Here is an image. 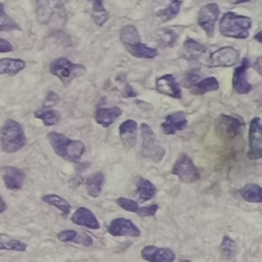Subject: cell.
<instances>
[{"instance_id":"cell-27","label":"cell","mask_w":262,"mask_h":262,"mask_svg":"<svg viewBox=\"0 0 262 262\" xmlns=\"http://www.w3.org/2000/svg\"><path fill=\"white\" fill-rule=\"evenodd\" d=\"M41 199L47 205L53 206L56 209H58L61 212V215H62V217L64 219L68 218L69 214L71 213V205H70V203L66 199L61 198L58 194H54V193L44 194Z\"/></svg>"},{"instance_id":"cell-3","label":"cell","mask_w":262,"mask_h":262,"mask_svg":"<svg viewBox=\"0 0 262 262\" xmlns=\"http://www.w3.org/2000/svg\"><path fill=\"white\" fill-rule=\"evenodd\" d=\"M0 144L6 154L16 152L27 144L23 126L13 119H7L0 128Z\"/></svg>"},{"instance_id":"cell-8","label":"cell","mask_w":262,"mask_h":262,"mask_svg":"<svg viewBox=\"0 0 262 262\" xmlns=\"http://www.w3.org/2000/svg\"><path fill=\"white\" fill-rule=\"evenodd\" d=\"M171 173L176 175L181 182L193 183L200 180L201 175L192 160L185 154H181L176 160Z\"/></svg>"},{"instance_id":"cell-4","label":"cell","mask_w":262,"mask_h":262,"mask_svg":"<svg viewBox=\"0 0 262 262\" xmlns=\"http://www.w3.org/2000/svg\"><path fill=\"white\" fill-rule=\"evenodd\" d=\"M251 27V17L234 12H225L219 21L220 34L233 39H247L250 35Z\"/></svg>"},{"instance_id":"cell-21","label":"cell","mask_w":262,"mask_h":262,"mask_svg":"<svg viewBox=\"0 0 262 262\" xmlns=\"http://www.w3.org/2000/svg\"><path fill=\"white\" fill-rule=\"evenodd\" d=\"M56 237L60 242H63V243L73 242L75 244H78L84 247H90L93 245V239L89 234L85 232H78L74 229L62 230L57 233Z\"/></svg>"},{"instance_id":"cell-14","label":"cell","mask_w":262,"mask_h":262,"mask_svg":"<svg viewBox=\"0 0 262 262\" xmlns=\"http://www.w3.org/2000/svg\"><path fill=\"white\" fill-rule=\"evenodd\" d=\"M249 67V60L245 57L243 58L242 63L234 69L232 75V88L238 94H247L252 90L253 86L249 83L247 78Z\"/></svg>"},{"instance_id":"cell-30","label":"cell","mask_w":262,"mask_h":262,"mask_svg":"<svg viewBox=\"0 0 262 262\" xmlns=\"http://www.w3.org/2000/svg\"><path fill=\"white\" fill-rule=\"evenodd\" d=\"M261 186L255 183H248L244 185L239 190L241 196L249 203H257L260 204L262 202V193Z\"/></svg>"},{"instance_id":"cell-46","label":"cell","mask_w":262,"mask_h":262,"mask_svg":"<svg viewBox=\"0 0 262 262\" xmlns=\"http://www.w3.org/2000/svg\"><path fill=\"white\" fill-rule=\"evenodd\" d=\"M170 1H173V0H170Z\"/></svg>"},{"instance_id":"cell-19","label":"cell","mask_w":262,"mask_h":262,"mask_svg":"<svg viewBox=\"0 0 262 262\" xmlns=\"http://www.w3.org/2000/svg\"><path fill=\"white\" fill-rule=\"evenodd\" d=\"M71 220L74 224L79 226H85L87 228L94 229V230L100 228V224L97 218L95 217V215L85 207L78 208L74 212Z\"/></svg>"},{"instance_id":"cell-25","label":"cell","mask_w":262,"mask_h":262,"mask_svg":"<svg viewBox=\"0 0 262 262\" xmlns=\"http://www.w3.org/2000/svg\"><path fill=\"white\" fill-rule=\"evenodd\" d=\"M157 187L148 179L139 176L136 180V194L141 202L149 201L155 196Z\"/></svg>"},{"instance_id":"cell-32","label":"cell","mask_w":262,"mask_h":262,"mask_svg":"<svg viewBox=\"0 0 262 262\" xmlns=\"http://www.w3.org/2000/svg\"><path fill=\"white\" fill-rule=\"evenodd\" d=\"M34 116L37 119H40L45 126L56 125L61 119L60 113L54 108H40L34 113Z\"/></svg>"},{"instance_id":"cell-15","label":"cell","mask_w":262,"mask_h":262,"mask_svg":"<svg viewBox=\"0 0 262 262\" xmlns=\"http://www.w3.org/2000/svg\"><path fill=\"white\" fill-rule=\"evenodd\" d=\"M3 171V181L7 189L9 190H19L26 180V172L17 167L5 166L2 168Z\"/></svg>"},{"instance_id":"cell-23","label":"cell","mask_w":262,"mask_h":262,"mask_svg":"<svg viewBox=\"0 0 262 262\" xmlns=\"http://www.w3.org/2000/svg\"><path fill=\"white\" fill-rule=\"evenodd\" d=\"M137 123L134 120H126L119 126L120 136L123 143L128 147H133L137 137Z\"/></svg>"},{"instance_id":"cell-7","label":"cell","mask_w":262,"mask_h":262,"mask_svg":"<svg viewBox=\"0 0 262 262\" xmlns=\"http://www.w3.org/2000/svg\"><path fill=\"white\" fill-rule=\"evenodd\" d=\"M244 126V120L238 116L220 115L215 121V133L222 140H232Z\"/></svg>"},{"instance_id":"cell-37","label":"cell","mask_w":262,"mask_h":262,"mask_svg":"<svg viewBox=\"0 0 262 262\" xmlns=\"http://www.w3.org/2000/svg\"><path fill=\"white\" fill-rule=\"evenodd\" d=\"M220 251L225 259H231L234 257L236 253V244L235 242L228 235H224L221 245H220Z\"/></svg>"},{"instance_id":"cell-11","label":"cell","mask_w":262,"mask_h":262,"mask_svg":"<svg viewBox=\"0 0 262 262\" xmlns=\"http://www.w3.org/2000/svg\"><path fill=\"white\" fill-rule=\"evenodd\" d=\"M248 157L254 161L262 157V128L261 119L258 117L252 119L250 122Z\"/></svg>"},{"instance_id":"cell-16","label":"cell","mask_w":262,"mask_h":262,"mask_svg":"<svg viewBox=\"0 0 262 262\" xmlns=\"http://www.w3.org/2000/svg\"><path fill=\"white\" fill-rule=\"evenodd\" d=\"M156 88L161 94L170 96L175 99L181 98V89L175 78L171 74H166L156 80Z\"/></svg>"},{"instance_id":"cell-29","label":"cell","mask_w":262,"mask_h":262,"mask_svg":"<svg viewBox=\"0 0 262 262\" xmlns=\"http://www.w3.org/2000/svg\"><path fill=\"white\" fill-rule=\"evenodd\" d=\"M120 40L125 47L141 42L139 32L134 25H126L121 28Z\"/></svg>"},{"instance_id":"cell-42","label":"cell","mask_w":262,"mask_h":262,"mask_svg":"<svg viewBox=\"0 0 262 262\" xmlns=\"http://www.w3.org/2000/svg\"><path fill=\"white\" fill-rule=\"evenodd\" d=\"M260 64H261V57H258L257 60L254 62V68L256 69V71L258 72L259 75H261V69H260L261 66Z\"/></svg>"},{"instance_id":"cell-44","label":"cell","mask_w":262,"mask_h":262,"mask_svg":"<svg viewBox=\"0 0 262 262\" xmlns=\"http://www.w3.org/2000/svg\"><path fill=\"white\" fill-rule=\"evenodd\" d=\"M231 3L233 4H238V3H245V2H249L251 0H229Z\"/></svg>"},{"instance_id":"cell-28","label":"cell","mask_w":262,"mask_h":262,"mask_svg":"<svg viewBox=\"0 0 262 262\" xmlns=\"http://www.w3.org/2000/svg\"><path fill=\"white\" fill-rule=\"evenodd\" d=\"M104 182V175L102 172H95L85 181L87 192L92 198H98L102 190Z\"/></svg>"},{"instance_id":"cell-34","label":"cell","mask_w":262,"mask_h":262,"mask_svg":"<svg viewBox=\"0 0 262 262\" xmlns=\"http://www.w3.org/2000/svg\"><path fill=\"white\" fill-rule=\"evenodd\" d=\"M181 4H182L181 0H173L165 8L159 10L157 12V16L162 20V23L169 21L174 17H176V15L179 13Z\"/></svg>"},{"instance_id":"cell-9","label":"cell","mask_w":262,"mask_h":262,"mask_svg":"<svg viewBox=\"0 0 262 262\" xmlns=\"http://www.w3.org/2000/svg\"><path fill=\"white\" fill-rule=\"evenodd\" d=\"M219 14L220 9L216 3H208L202 6L198 12V25L203 29L208 38L214 36L215 24Z\"/></svg>"},{"instance_id":"cell-24","label":"cell","mask_w":262,"mask_h":262,"mask_svg":"<svg viewBox=\"0 0 262 262\" xmlns=\"http://www.w3.org/2000/svg\"><path fill=\"white\" fill-rule=\"evenodd\" d=\"M26 68V62L20 58H0V75L14 76Z\"/></svg>"},{"instance_id":"cell-38","label":"cell","mask_w":262,"mask_h":262,"mask_svg":"<svg viewBox=\"0 0 262 262\" xmlns=\"http://www.w3.org/2000/svg\"><path fill=\"white\" fill-rule=\"evenodd\" d=\"M160 36L164 46H169V47L174 46L178 38V35L173 30H163L162 33H160Z\"/></svg>"},{"instance_id":"cell-43","label":"cell","mask_w":262,"mask_h":262,"mask_svg":"<svg viewBox=\"0 0 262 262\" xmlns=\"http://www.w3.org/2000/svg\"><path fill=\"white\" fill-rule=\"evenodd\" d=\"M7 209V205L5 203V201L3 200V198L0 195V214L3 213L4 211H6Z\"/></svg>"},{"instance_id":"cell-6","label":"cell","mask_w":262,"mask_h":262,"mask_svg":"<svg viewBox=\"0 0 262 262\" xmlns=\"http://www.w3.org/2000/svg\"><path fill=\"white\" fill-rule=\"evenodd\" d=\"M140 131L142 138L141 156L156 163L161 162L165 156V148L157 142V137L151 127L146 123H141Z\"/></svg>"},{"instance_id":"cell-17","label":"cell","mask_w":262,"mask_h":262,"mask_svg":"<svg viewBox=\"0 0 262 262\" xmlns=\"http://www.w3.org/2000/svg\"><path fill=\"white\" fill-rule=\"evenodd\" d=\"M186 126H187L186 114L182 111L169 114L168 116H166L165 121L161 125L163 133L166 135H173L177 131L183 130Z\"/></svg>"},{"instance_id":"cell-45","label":"cell","mask_w":262,"mask_h":262,"mask_svg":"<svg viewBox=\"0 0 262 262\" xmlns=\"http://www.w3.org/2000/svg\"><path fill=\"white\" fill-rule=\"evenodd\" d=\"M260 36H261V32H258V34L254 37L255 39H257V40H258V42H259V43H261V42H262V39H261V37H260Z\"/></svg>"},{"instance_id":"cell-12","label":"cell","mask_w":262,"mask_h":262,"mask_svg":"<svg viewBox=\"0 0 262 262\" xmlns=\"http://www.w3.org/2000/svg\"><path fill=\"white\" fill-rule=\"evenodd\" d=\"M107 232L113 236H131L138 237L141 232L140 229L127 218L119 217L111 221L106 227Z\"/></svg>"},{"instance_id":"cell-26","label":"cell","mask_w":262,"mask_h":262,"mask_svg":"<svg viewBox=\"0 0 262 262\" xmlns=\"http://www.w3.org/2000/svg\"><path fill=\"white\" fill-rule=\"evenodd\" d=\"M190 88L193 95H203L207 92L216 91L219 89V82L215 77H208L194 83Z\"/></svg>"},{"instance_id":"cell-10","label":"cell","mask_w":262,"mask_h":262,"mask_svg":"<svg viewBox=\"0 0 262 262\" xmlns=\"http://www.w3.org/2000/svg\"><path fill=\"white\" fill-rule=\"evenodd\" d=\"M239 58V51L232 46L221 47L210 54L208 66L211 68H229L235 66Z\"/></svg>"},{"instance_id":"cell-22","label":"cell","mask_w":262,"mask_h":262,"mask_svg":"<svg viewBox=\"0 0 262 262\" xmlns=\"http://www.w3.org/2000/svg\"><path fill=\"white\" fill-rule=\"evenodd\" d=\"M206 52H207V48L204 44L191 38H187L183 43L181 55L185 59L196 60L201 56H203Z\"/></svg>"},{"instance_id":"cell-5","label":"cell","mask_w":262,"mask_h":262,"mask_svg":"<svg viewBox=\"0 0 262 262\" xmlns=\"http://www.w3.org/2000/svg\"><path fill=\"white\" fill-rule=\"evenodd\" d=\"M85 68L83 64L74 63L67 57H58L51 61L49 64V72L57 77L64 85L69 84L75 78L83 75L85 73Z\"/></svg>"},{"instance_id":"cell-39","label":"cell","mask_w":262,"mask_h":262,"mask_svg":"<svg viewBox=\"0 0 262 262\" xmlns=\"http://www.w3.org/2000/svg\"><path fill=\"white\" fill-rule=\"evenodd\" d=\"M58 101H59L58 95H57L55 92H53V91H49V92L47 93V95H46L45 101H44V103H43V105H42L41 108H43V110L52 108V106L55 105Z\"/></svg>"},{"instance_id":"cell-18","label":"cell","mask_w":262,"mask_h":262,"mask_svg":"<svg viewBox=\"0 0 262 262\" xmlns=\"http://www.w3.org/2000/svg\"><path fill=\"white\" fill-rule=\"evenodd\" d=\"M116 203L123 210H126L128 212L136 213L137 215H139L141 217L154 216L157 213L158 209H159L158 204H151V205L146 206V207H139V205L136 201L130 200V199H127V198H123V196L117 199Z\"/></svg>"},{"instance_id":"cell-13","label":"cell","mask_w":262,"mask_h":262,"mask_svg":"<svg viewBox=\"0 0 262 262\" xmlns=\"http://www.w3.org/2000/svg\"><path fill=\"white\" fill-rule=\"evenodd\" d=\"M141 258L147 262H174L175 253L169 248H160L154 245L145 246L140 252Z\"/></svg>"},{"instance_id":"cell-35","label":"cell","mask_w":262,"mask_h":262,"mask_svg":"<svg viewBox=\"0 0 262 262\" xmlns=\"http://www.w3.org/2000/svg\"><path fill=\"white\" fill-rule=\"evenodd\" d=\"M0 250L25 252L27 250V244L12 238L8 234L0 233Z\"/></svg>"},{"instance_id":"cell-2","label":"cell","mask_w":262,"mask_h":262,"mask_svg":"<svg viewBox=\"0 0 262 262\" xmlns=\"http://www.w3.org/2000/svg\"><path fill=\"white\" fill-rule=\"evenodd\" d=\"M53 151L63 160L78 162L85 151V143L81 140L70 139L64 134L51 131L47 134Z\"/></svg>"},{"instance_id":"cell-36","label":"cell","mask_w":262,"mask_h":262,"mask_svg":"<svg viewBox=\"0 0 262 262\" xmlns=\"http://www.w3.org/2000/svg\"><path fill=\"white\" fill-rule=\"evenodd\" d=\"M20 31V27L6 13L4 4L0 2V32Z\"/></svg>"},{"instance_id":"cell-20","label":"cell","mask_w":262,"mask_h":262,"mask_svg":"<svg viewBox=\"0 0 262 262\" xmlns=\"http://www.w3.org/2000/svg\"><path fill=\"white\" fill-rule=\"evenodd\" d=\"M123 111L119 106L112 107H98L95 112V122L102 127H110L116 120L120 118Z\"/></svg>"},{"instance_id":"cell-31","label":"cell","mask_w":262,"mask_h":262,"mask_svg":"<svg viewBox=\"0 0 262 262\" xmlns=\"http://www.w3.org/2000/svg\"><path fill=\"white\" fill-rule=\"evenodd\" d=\"M125 48L127 49V51L131 55H133L135 57H138V58L151 59V58H155L158 55V50L156 48L149 47L146 44H143L141 42L136 43V44L131 45V46H127Z\"/></svg>"},{"instance_id":"cell-1","label":"cell","mask_w":262,"mask_h":262,"mask_svg":"<svg viewBox=\"0 0 262 262\" xmlns=\"http://www.w3.org/2000/svg\"><path fill=\"white\" fill-rule=\"evenodd\" d=\"M36 18L40 25L60 30L67 21V9L61 0H37Z\"/></svg>"},{"instance_id":"cell-41","label":"cell","mask_w":262,"mask_h":262,"mask_svg":"<svg viewBox=\"0 0 262 262\" xmlns=\"http://www.w3.org/2000/svg\"><path fill=\"white\" fill-rule=\"evenodd\" d=\"M125 91H126V96L127 97H135L137 95V92L133 89V87H131L128 84L125 87Z\"/></svg>"},{"instance_id":"cell-33","label":"cell","mask_w":262,"mask_h":262,"mask_svg":"<svg viewBox=\"0 0 262 262\" xmlns=\"http://www.w3.org/2000/svg\"><path fill=\"white\" fill-rule=\"evenodd\" d=\"M91 2H92L91 17L97 26L102 27L106 23V20L110 18L108 12L103 7L102 0H91Z\"/></svg>"},{"instance_id":"cell-40","label":"cell","mask_w":262,"mask_h":262,"mask_svg":"<svg viewBox=\"0 0 262 262\" xmlns=\"http://www.w3.org/2000/svg\"><path fill=\"white\" fill-rule=\"evenodd\" d=\"M11 51H13L12 44L3 38H0V53H6Z\"/></svg>"}]
</instances>
